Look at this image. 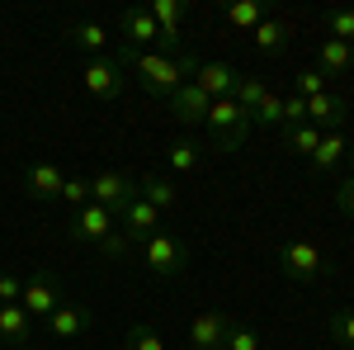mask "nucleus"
<instances>
[{
  "instance_id": "obj_1",
  "label": "nucleus",
  "mask_w": 354,
  "mask_h": 350,
  "mask_svg": "<svg viewBox=\"0 0 354 350\" xmlns=\"http://www.w3.org/2000/svg\"><path fill=\"white\" fill-rule=\"evenodd\" d=\"M123 71H133V81L147 90V95H156V100H170L175 90L185 81H194V71H198V57L185 48V53H128V48H118L113 57Z\"/></svg>"
},
{
  "instance_id": "obj_2",
  "label": "nucleus",
  "mask_w": 354,
  "mask_h": 350,
  "mask_svg": "<svg viewBox=\"0 0 354 350\" xmlns=\"http://www.w3.org/2000/svg\"><path fill=\"white\" fill-rule=\"evenodd\" d=\"M274 261L283 270V279H293V284H317L330 274V256L317 242H283Z\"/></svg>"
},
{
  "instance_id": "obj_3",
  "label": "nucleus",
  "mask_w": 354,
  "mask_h": 350,
  "mask_svg": "<svg viewBox=\"0 0 354 350\" xmlns=\"http://www.w3.org/2000/svg\"><path fill=\"white\" fill-rule=\"evenodd\" d=\"M203 123H208V133H213V142H218V152H236V147L245 142V133L255 128V123H250V114H245L232 95H227V100H213Z\"/></svg>"
},
{
  "instance_id": "obj_4",
  "label": "nucleus",
  "mask_w": 354,
  "mask_h": 350,
  "mask_svg": "<svg viewBox=\"0 0 354 350\" xmlns=\"http://www.w3.org/2000/svg\"><path fill=\"white\" fill-rule=\"evenodd\" d=\"M142 261H147V270H151V274L175 279L180 270L189 265V251H185V242H180V237L156 232V237H147V242H142Z\"/></svg>"
},
{
  "instance_id": "obj_5",
  "label": "nucleus",
  "mask_w": 354,
  "mask_h": 350,
  "mask_svg": "<svg viewBox=\"0 0 354 350\" xmlns=\"http://www.w3.org/2000/svg\"><path fill=\"white\" fill-rule=\"evenodd\" d=\"M118 48L128 53H147V48H161V28L147 15V5H128L118 15Z\"/></svg>"
},
{
  "instance_id": "obj_6",
  "label": "nucleus",
  "mask_w": 354,
  "mask_h": 350,
  "mask_svg": "<svg viewBox=\"0 0 354 350\" xmlns=\"http://www.w3.org/2000/svg\"><path fill=\"white\" fill-rule=\"evenodd\" d=\"M62 303H66V298H62V284H57L48 270H38V274H28V279H24V298H19V308H24L33 322H48Z\"/></svg>"
},
{
  "instance_id": "obj_7",
  "label": "nucleus",
  "mask_w": 354,
  "mask_h": 350,
  "mask_svg": "<svg viewBox=\"0 0 354 350\" xmlns=\"http://www.w3.org/2000/svg\"><path fill=\"white\" fill-rule=\"evenodd\" d=\"M81 85L95 95V100H104V105H109V100H118V95H123L128 71H123L113 57H90V62H85V71H81Z\"/></svg>"
},
{
  "instance_id": "obj_8",
  "label": "nucleus",
  "mask_w": 354,
  "mask_h": 350,
  "mask_svg": "<svg viewBox=\"0 0 354 350\" xmlns=\"http://www.w3.org/2000/svg\"><path fill=\"white\" fill-rule=\"evenodd\" d=\"M66 232H71V242H81V246H100L104 237L118 232V213L100 209V204H85V209H76V218H71Z\"/></svg>"
},
{
  "instance_id": "obj_9",
  "label": "nucleus",
  "mask_w": 354,
  "mask_h": 350,
  "mask_svg": "<svg viewBox=\"0 0 354 350\" xmlns=\"http://www.w3.org/2000/svg\"><path fill=\"white\" fill-rule=\"evenodd\" d=\"M118 227H123V237H128V242H147V237H156V232H161V213H156L142 194H133V199L118 209Z\"/></svg>"
},
{
  "instance_id": "obj_10",
  "label": "nucleus",
  "mask_w": 354,
  "mask_h": 350,
  "mask_svg": "<svg viewBox=\"0 0 354 350\" xmlns=\"http://www.w3.org/2000/svg\"><path fill=\"white\" fill-rule=\"evenodd\" d=\"M147 15L161 28V48L165 53H185V5L180 0H151Z\"/></svg>"
},
{
  "instance_id": "obj_11",
  "label": "nucleus",
  "mask_w": 354,
  "mask_h": 350,
  "mask_svg": "<svg viewBox=\"0 0 354 350\" xmlns=\"http://www.w3.org/2000/svg\"><path fill=\"white\" fill-rule=\"evenodd\" d=\"M232 317L218 313V308H203L198 317L189 322V350H222L227 346V331H232Z\"/></svg>"
},
{
  "instance_id": "obj_12",
  "label": "nucleus",
  "mask_w": 354,
  "mask_h": 350,
  "mask_svg": "<svg viewBox=\"0 0 354 350\" xmlns=\"http://www.w3.org/2000/svg\"><path fill=\"white\" fill-rule=\"evenodd\" d=\"M133 194H137V180L118 175V170H100V175L90 180V204H100V209H109V213H118Z\"/></svg>"
},
{
  "instance_id": "obj_13",
  "label": "nucleus",
  "mask_w": 354,
  "mask_h": 350,
  "mask_svg": "<svg viewBox=\"0 0 354 350\" xmlns=\"http://www.w3.org/2000/svg\"><path fill=\"white\" fill-rule=\"evenodd\" d=\"M62 185H66V170L53 166V161H33L24 170V194H28V199H38V204L62 199Z\"/></svg>"
},
{
  "instance_id": "obj_14",
  "label": "nucleus",
  "mask_w": 354,
  "mask_h": 350,
  "mask_svg": "<svg viewBox=\"0 0 354 350\" xmlns=\"http://www.w3.org/2000/svg\"><path fill=\"white\" fill-rule=\"evenodd\" d=\"M241 81V71L236 67H227V62H198V71H194V85L208 95V100H227L232 90Z\"/></svg>"
},
{
  "instance_id": "obj_15",
  "label": "nucleus",
  "mask_w": 354,
  "mask_h": 350,
  "mask_svg": "<svg viewBox=\"0 0 354 350\" xmlns=\"http://www.w3.org/2000/svg\"><path fill=\"white\" fill-rule=\"evenodd\" d=\"M165 105H170V114H175L180 123L198 128V123L208 119V105H213V100H208V95H203V90H198L194 81H185L180 90H175V95H170V100H165Z\"/></svg>"
},
{
  "instance_id": "obj_16",
  "label": "nucleus",
  "mask_w": 354,
  "mask_h": 350,
  "mask_svg": "<svg viewBox=\"0 0 354 350\" xmlns=\"http://www.w3.org/2000/svg\"><path fill=\"white\" fill-rule=\"evenodd\" d=\"M33 317H28L19 303H0V341L10 350H28V341H33Z\"/></svg>"
},
{
  "instance_id": "obj_17",
  "label": "nucleus",
  "mask_w": 354,
  "mask_h": 350,
  "mask_svg": "<svg viewBox=\"0 0 354 350\" xmlns=\"http://www.w3.org/2000/svg\"><path fill=\"white\" fill-rule=\"evenodd\" d=\"M85 326H90V308L85 303H62L53 317H48V336L53 341H76Z\"/></svg>"
},
{
  "instance_id": "obj_18",
  "label": "nucleus",
  "mask_w": 354,
  "mask_h": 350,
  "mask_svg": "<svg viewBox=\"0 0 354 350\" xmlns=\"http://www.w3.org/2000/svg\"><path fill=\"white\" fill-rule=\"evenodd\" d=\"M345 95H340V90H322V95H317V100H307V123H312V128H322V133H326V128H340V119H345Z\"/></svg>"
},
{
  "instance_id": "obj_19",
  "label": "nucleus",
  "mask_w": 354,
  "mask_h": 350,
  "mask_svg": "<svg viewBox=\"0 0 354 350\" xmlns=\"http://www.w3.org/2000/svg\"><path fill=\"white\" fill-rule=\"evenodd\" d=\"M345 157H350V137L340 133V128H326V133H322V142H317V152H312L307 161H312V170H317V175H326V170H335Z\"/></svg>"
},
{
  "instance_id": "obj_20",
  "label": "nucleus",
  "mask_w": 354,
  "mask_h": 350,
  "mask_svg": "<svg viewBox=\"0 0 354 350\" xmlns=\"http://www.w3.org/2000/svg\"><path fill=\"white\" fill-rule=\"evenodd\" d=\"M288 38H293V24L288 19H260V28L250 33V43H255V53H265V57H279L283 48H288Z\"/></svg>"
},
{
  "instance_id": "obj_21",
  "label": "nucleus",
  "mask_w": 354,
  "mask_h": 350,
  "mask_svg": "<svg viewBox=\"0 0 354 350\" xmlns=\"http://www.w3.org/2000/svg\"><path fill=\"white\" fill-rule=\"evenodd\" d=\"M137 194H142L156 213H170V209L180 204V185H175L170 175H147V180H137Z\"/></svg>"
},
{
  "instance_id": "obj_22",
  "label": "nucleus",
  "mask_w": 354,
  "mask_h": 350,
  "mask_svg": "<svg viewBox=\"0 0 354 350\" xmlns=\"http://www.w3.org/2000/svg\"><path fill=\"white\" fill-rule=\"evenodd\" d=\"M165 166H170L175 175H189V170L203 166V147H198L194 137H175V142L165 147Z\"/></svg>"
},
{
  "instance_id": "obj_23",
  "label": "nucleus",
  "mask_w": 354,
  "mask_h": 350,
  "mask_svg": "<svg viewBox=\"0 0 354 350\" xmlns=\"http://www.w3.org/2000/svg\"><path fill=\"white\" fill-rule=\"evenodd\" d=\"M66 38H71L76 48H85V53H95V57H109V48H113V33L104 24H71Z\"/></svg>"
},
{
  "instance_id": "obj_24",
  "label": "nucleus",
  "mask_w": 354,
  "mask_h": 350,
  "mask_svg": "<svg viewBox=\"0 0 354 350\" xmlns=\"http://www.w3.org/2000/svg\"><path fill=\"white\" fill-rule=\"evenodd\" d=\"M350 67H354L350 43H340V38H326V43H322V53H317V71H326V76H345Z\"/></svg>"
},
{
  "instance_id": "obj_25",
  "label": "nucleus",
  "mask_w": 354,
  "mask_h": 350,
  "mask_svg": "<svg viewBox=\"0 0 354 350\" xmlns=\"http://www.w3.org/2000/svg\"><path fill=\"white\" fill-rule=\"evenodd\" d=\"M222 19H227V28L255 33L260 19H265V5H260V0H236V5H227V10H222Z\"/></svg>"
},
{
  "instance_id": "obj_26",
  "label": "nucleus",
  "mask_w": 354,
  "mask_h": 350,
  "mask_svg": "<svg viewBox=\"0 0 354 350\" xmlns=\"http://www.w3.org/2000/svg\"><path fill=\"white\" fill-rule=\"evenodd\" d=\"M317 142H322V128H312V123H302V128H283V147L298 152V157H312Z\"/></svg>"
},
{
  "instance_id": "obj_27",
  "label": "nucleus",
  "mask_w": 354,
  "mask_h": 350,
  "mask_svg": "<svg viewBox=\"0 0 354 350\" xmlns=\"http://www.w3.org/2000/svg\"><path fill=\"white\" fill-rule=\"evenodd\" d=\"M322 90H330V76H326V71H317V67H307V71L293 76V95H298V100H317Z\"/></svg>"
},
{
  "instance_id": "obj_28",
  "label": "nucleus",
  "mask_w": 354,
  "mask_h": 350,
  "mask_svg": "<svg viewBox=\"0 0 354 350\" xmlns=\"http://www.w3.org/2000/svg\"><path fill=\"white\" fill-rule=\"evenodd\" d=\"M232 100H236L245 114H255V109H260V100H265V81H255V76H241V81H236V90H232Z\"/></svg>"
},
{
  "instance_id": "obj_29",
  "label": "nucleus",
  "mask_w": 354,
  "mask_h": 350,
  "mask_svg": "<svg viewBox=\"0 0 354 350\" xmlns=\"http://www.w3.org/2000/svg\"><path fill=\"white\" fill-rule=\"evenodd\" d=\"M250 123H265V128H279L283 123V100L274 95V90H265V100H260V109L250 114Z\"/></svg>"
},
{
  "instance_id": "obj_30",
  "label": "nucleus",
  "mask_w": 354,
  "mask_h": 350,
  "mask_svg": "<svg viewBox=\"0 0 354 350\" xmlns=\"http://www.w3.org/2000/svg\"><path fill=\"white\" fill-rule=\"evenodd\" d=\"M62 204L85 209V204H90V180H85V175H66V185H62Z\"/></svg>"
},
{
  "instance_id": "obj_31",
  "label": "nucleus",
  "mask_w": 354,
  "mask_h": 350,
  "mask_svg": "<svg viewBox=\"0 0 354 350\" xmlns=\"http://www.w3.org/2000/svg\"><path fill=\"white\" fill-rule=\"evenodd\" d=\"M326 28H330V38L354 43V10H330V15H326Z\"/></svg>"
},
{
  "instance_id": "obj_32",
  "label": "nucleus",
  "mask_w": 354,
  "mask_h": 350,
  "mask_svg": "<svg viewBox=\"0 0 354 350\" xmlns=\"http://www.w3.org/2000/svg\"><path fill=\"white\" fill-rule=\"evenodd\" d=\"M330 336H335L345 350H354V308H340V313L330 317Z\"/></svg>"
},
{
  "instance_id": "obj_33",
  "label": "nucleus",
  "mask_w": 354,
  "mask_h": 350,
  "mask_svg": "<svg viewBox=\"0 0 354 350\" xmlns=\"http://www.w3.org/2000/svg\"><path fill=\"white\" fill-rule=\"evenodd\" d=\"M222 350H260V331H255V326H232V331H227V346Z\"/></svg>"
},
{
  "instance_id": "obj_34",
  "label": "nucleus",
  "mask_w": 354,
  "mask_h": 350,
  "mask_svg": "<svg viewBox=\"0 0 354 350\" xmlns=\"http://www.w3.org/2000/svg\"><path fill=\"white\" fill-rule=\"evenodd\" d=\"M128 350H165V341L151 326H128Z\"/></svg>"
},
{
  "instance_id": "obj_35",
  "label": "nucleus",
  "mask_w": 354,
  "mask_h": 350,
  "mask_svg": "<svg viewBox=\"0 0 354 350\" xmlns=\"http://www.w3.org/2000/svg\"><path fill=\"white\" fill-rule=\"evenodd\" d=\"M19 298H24V274L0 270V303H19Z\"/></svg>"
},
{
  "instance_id": "obj_36",
  "label": "nucleus",
  "mask_w": 354,
  "mask_h": 350,
  "mask_svg": "<svg viewBox=\"0 0 354 350\" xmlns=\"http://www.w3.org/2000/svg\"><path fill=\"white\" fill-rule=\"evenodd\" d=\"M302 123H307V100L288 95V100H283V123H279V128H302Z\"/></svg>"
},
{
  "instance_id": "obj_37",
  "label": "nucleus",
  "mask_w": 354,
  "mask_h": 350,
  "mask_svg": "<svg viewBox=\"0 0 354 350\" xmlns=\"http://www.w3.org/2000/svg\"><path fill=\"white\" fill-rule=\"evenodd\" d=\"M128 237H123V227H118V232H113V237H104V242L95 246V251H100V256H104V261H123V256H128Z\"/></svg>"
},
{
  "instance_id": "obj_38",
  "label": "nucleus",
  "mask_w": 354,
  "mask_h": 350,
  "mask_svg": "<svg viewBox=\"0 0 354 350\" xmlns=\"http://www.w3.org/2000/svg\"><path fill=\"white\" fill-rule=\"evenodd\" d=\"M335 204L354 218V175H340V180H335Z\"/></svg>"
},
{
  "instance_id": "obj_39",
  "label": "nucleus",
  "mask_w": 354,
  "mask_h": 350,
  "mask_svg": "<svg viewBox=\"0 0 354 350\" xmlns=\"http://www.w3.org/2000/svg\"><path fill=\"white\" fill-rule=\"evenodd\" d=\"M345 161H350V175H354V142H350V157H345Z\"/></svg>"
},
{
  "instance_id": "obj_40",
  "label": "nucleus",
  "mask_w": 354,
  "mask_h": 350,
  "mask_svg": "<svg viewBox=\"0 0 354 350\" xmlns=\"http://www.w3.org/2000/svg\"><path fill=\"white\" fill-rule=\"evenodd\" d=\"M350 57H354V43H350Z\"/></svg>"
}]
</instances>
